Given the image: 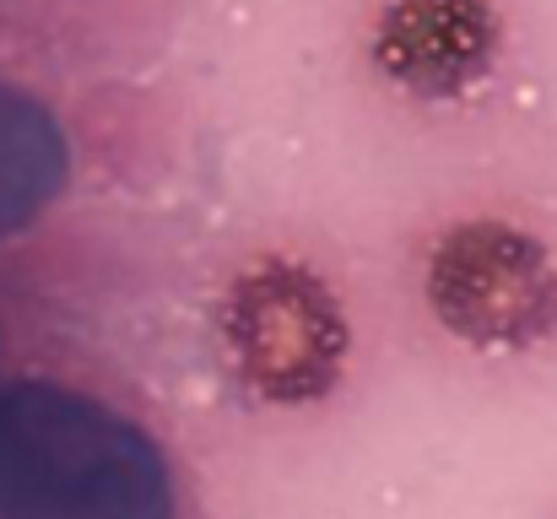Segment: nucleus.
<instances>
[{
	"label": "nucleus",
	"mask_w": 557,
	"mask_h": 519,
	"mask_svg": "<svg viewBox=\"0 0 557 519\" xmlns=\"http://www.w3.org/2000/svg\"><path fill=\"white\" fill-rule=\"evenodd\" d=\"M369 54L400 92L449 103L493 76L504 54V16L493 0H384Z\"/></svg>",
	"instance_id": "4"
},
{
	"label": "nucleus",
	"mask_w": 557,
	"mask_h": 519,
	"mask_svg": "<svg viewBox=\"0 0 557 519\" xmlns=\"http://www.w3.org/2000/svg\"><path fill=\"white\" fill-rule=\"evenodd\" d=\"M222 351L233 379L265 406H320L352 362V320L342 293L304 260L260 255L222 293Z\"/></svg>",
	"instance_id": "2"
},
{
	"label": "nucleus",
	"mask_w": 557,
	"mask_h": 519,
	"mask_svg": "<svg viewBox=\"0 0 557 519\" xmlns=\"http://www.w3.org/2000/svg\"><path fill=\"white\" fill-rule=\"evenodd\" d=\"M71 184L65 120L27 87L0 82V244L27 233Z\"/></svg>",
	"instance_id": "5"
},
{
	"label": "nucleus",
	"mask_w": 557,
	"mask_h": 519,
	"mask_svg": "<svg viewBox=\"0 0 557 519\" xmlns=\"http://www.w3.org/2000/svg\"><path fill=\"white\" fill-rule=\"evenodd\" d=\"M428 309L471 351H536L557 336V255L520 222L466 217L438 233L422 276Z\"/></svg>",
	"instance_id": "3"
},
{
	"label": "nucleus",
	"mask_w": 557,
	"mask_h": 519,
	"mask_svg": "<svg viewBox=\"0 0 557 519\" xmlns=\"http://www.w3.org/2000/svg\"><path fill=\"white\" fill-rule=\"evenodd\" d=\"M0 519H189L147 417L60 373L0 384Z\"/></svg>",
	"instance_id": "1"
}]
</instances>
